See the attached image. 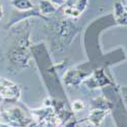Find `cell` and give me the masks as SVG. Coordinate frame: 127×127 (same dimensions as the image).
Listing matches in <instances>:
<instances>
[{"mask_svg":"<svg viewBox=\"0 0 127 127\" xmlns=\"http://www.w3.org/2000/svg\"><path fill=\"white\" fill-rule=\"evenodd\" d=\"M40 10H41V12L44 14H51V13H54L57 10V8L55 7L54 4L51 3L49 0H41Z\"/></svg>","mask_w":127,"mask_h":127,"instance_id":"6da1fadb","label":"cell"},{"mask_svg":"<svg viewBox=\"0 0 127 127\" xmlns=\"http://www.w3.org/2000/svg\"><path fill=\"white\" fill-rule=\"evenodd\" d=\"M11 5L18 10H29L34 8V4L30 0H11Z\"/></svg>","mask_w":127,"mask_h":127,"instance_id":"7a4b0ae2","label":"cell"},{"mask_svg":"<svg viewBox=\"0 0 127 127\" xmlns=\"http://www.w3.org/2000/svg\"><path fill=\"white\" fill-rule=\"evenodd\" d=\"M106 113L105 111H102V110H94L92 111L91 113V121L95 124V125H99L102 121H103V118L106 116Z\"/></svg>","mask_w":127,"mask_h":127,"instance_id":"3957f363","label":"cell"},{"mask_svg":"<svg viewBox=\"0 0 127 127\" xmlns=\"http://www.w3.org/2000/svg\"><path fill=\"white\" fill-rule=\"evenodd\" d=\"M114 9H115V15H116V18H118L119 16H121V15L124 13V10H125L124 6H123L121 3H119V2H117V3L114 5Z\"/></svg>","mask_w":127,"mask_h":127,"instance_id":"277c9868","label":"cell"},{"mask_svg":"<svg viewBox=\"0 0 127 127\" xmlns=\"http://www.w3.org/2000/svg\"><path fill=\"white\" fill-rule=\"evenodd\" d=\"M87 3H88V0H78V1L76 2V4H75V8L81 12L86 9Z\"/></svg>","mask_w":127,"mask_h":127,"instance_id":"5b68a950","label":"cell"},{"mask_svg":"<svg viewBox=\"0 0 127 127\" xmlns=\"http://www.w3.org/2000/svg\"><path fill=\"white\" fill-rule=\"evenodd\" d=\"M72 108H73V110L74 111H76V112H79V111H81V110H83V108H84V105H83V103L81 102V101H74L73 102V104H72Z\"/></svg>","mask_w":127,"mask_h":127,"instance_id":"8992f818","label":"cell"},{"mask_svg":"<svg viewBox=\"0 0 127 127\" xmlns=\"http://www.w3.org/2000/svg\"><path fill=\"white\" fill-rule=\"evenodd\" d=\"M117 22L119 25H122V26H127V12H124L121 16H119L117 18Z\"/></svg>","mask_w":127,"mask_h":127,"instance_id":"52a82bcc","label":"cell"},{"mask_svg":"<svg viewBox=\"0 0 127 127\" xmlns=\"http://www.w3.org/2000/svg\"><path fill=\"white\" fill-rule=\"evenodd\" d=\"M50 2L53 3L54 5H62L65 3L64 0H50Z\"/></svg>","mask_w":127,"mask_h":127,"instance_id":"ba28073f","label":"cell"},{"mask_svg":"<svg viewBox=\"0 0 127 127\" xmlns=\"http://www.w3.org/2000/svg\"><path fill=\"white\" fill-rule=\"evenodd\" d=\"M2 16H3V8H2V4L0 3V19L2 18Z\"/></svg>","mask_w":127,"mask_h":127,"instance_id":"9c48e42d","label":"cell"},{"mask_svg":"<svg viewBox=\"0 0 127 127\" xmlns=\"http://www.w3.org/2000/svg\"><path fill=\"white\" fill-rule=\"evenodd\" d=\"M125 10H126V11H127V6H126V7H125Z\"/></svg>","mask_w":127,"mask_h":127,"instance_id":"30bf717a","label":"cell"}]
</instances>
